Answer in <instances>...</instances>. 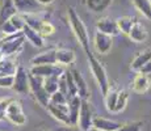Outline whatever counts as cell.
<instances>
[{"instance_id":"484cf974","label":"cell","mask_w":151,"mask_h":131,"mask_svg":"<svg viewBox=\"0 0 151 131\" xmlns=\"http://www.w3.org/2000/svg\"><path fill=\"white\" fill-rule=\"evenodd\" d=\"M132 3L139 11V13H142V16L151 21V0H132Z\"/></svg>"},{"instance_id":"277c9868","label":"cell","mask_w":151,"mask_h":131,"mask_svg":"<svg viewBox=\"0 0 151 131\" xmlns=\"http://www.w3.org/2000/svg\"><path fill=\"white\" fill-rule=\"evenodd\" d=\"M5 118L16 126H24L27 123V115L22 110L21 104L17 100H11L5 109Z\"/></svg>"},{"instance_id":"3957f363","label":"cell","mask_w":151,"mask_h":131,"mask_svg":"<svg viewBox=\"0 0 151 131\" xmlns=\"http://www.w3.org/2000/svg\"><path fill=\"white\" fill-rule=\"evenodd\" d=\"M88 64H89V68H91V72H92V75H93L95 80H96V83L99 84V88H100L101 93H103V96H105L110 89L109 79H108V75H106L105 68L99 62V59L95 55L88 57Z\"/></svg>"},{"instance_id":"e575fe53","label":"cell","mask_w":151,"mask_h":131,"mask_svg":"<svg viewBox=\"0 0 151 131\" xmlns=\"http://www.w3.org/2000/svg\"><path fill=\"white\" fill-rule=\"evenodd\" d=\"M0 29H1V31L5 34V36H13V34L20 33V31H17V29L12 25V22L11 21H7V22H4L3 25H0Z\"/></svg>"},{"instance_id":"9a60e30c","label":"cell","mask_w":151,"mask_h":131,"mask_svg":"<svg viewBox=\"0 0 151 131\" xmlns=\"http://www.w3.org/2000/svg\"><path fill=\"white\" fill-rule=\"evenodd\" d=\"M151 87V75L138 72L132 84V91L135 93H145Z\"/></svg>"},{"instance_id":"7a4b0ae2","label":"cell","mask_w":151,"mask_h":131,"mask_svg":"<svg viewBox=\"0 0 151 131\" xmlns=\"http://www.w3.org/2000/svg\"><path fill=\"white\" fill-rule=\"evenodd\" d=\"M25 37L24 34L17 33L13 36H5L4 38L0 39V51H1L3 58H11L14 54H19L22 50V46L25 42Z\"/></svg>"},{"instance_id":"5b68a950","label":"cell","mask_w":151,"mask_h":131,"mask_svg":"<svg viewBox=\"0 0 151 131\" xmlns=\"http://www.w3.org/2000/svg\"><path fill=\"white\" fill-rule=\"evenodd\" d=\"M66 72L65 67L59 64H42V66H32L29 69V74L33 76L46 79L51 76H58L60 77Z\"/></svg>"},{"instance_id":"d590c367","label":"cell","mask_w":151,"mask_h":131,"mask_svg":"<svg viewBox=\"0 0 151 131\" xmlns=\"http://www.w3.org/2000/svg\"><path fill=\"white\" fill-rule=\"evenodd\" d=\"M14 76H1L0 77V88H13Z\"/></svg>"},{"instance_id":"60d3db41","label":"cell","mask_w":151,"mask_h":131,"mask_svg":"<svg viewBox=\"0 0 151 131\" xmlns=\"http://www.w3.org/2000/svg\"><path fill=\"white\" fill-rule=\"evenodd\" d=\"M89 131H100V130H96V129H93V127H92V129L89 130Z\"/></svg>"},{"instance_id":"f546056e","label":"cell","mask_w":151,"mask_h":131,"mask_svg":"<svg viewBox=\"0 0 151 131\" xmlns=\"http://www.w3.org/2000/svg\"><path fill=\"white\" fill-rule=\"evenodd\" d=\"M65 79H66V83H67V87H68V96H70V98L74 97V96H78V89H76V85H75V80H74V76H72L71 69H66ZM70 98H68V100H70Z\"/></svg>"},{"instance_id":"f1b7e54d","label":"cell","mask_w":151,"mask_h":131,"mask_svg":"<svg viewBox=\"0 0 151 131\" xmlns=\"http://www.w3.org/2000/svg\"><path fill=\"white\" fill-rule=\"evenodd\" d=\"M127 100H129V92L125 91V89H121V91H118L117 105H116V110H114V113H121V112H122L125 107H126Z\"/></svg>"},{"instance_id":"9c48e42d","label":"cell","mask_w":151,"mask_h":131,"mask_svg":"<svg viewBox=\"0 0 151 131\" xmlns=\"http://www.w3.org/2000/svg\"><path fill=\"white\" fill-rule=\"evenodd\" d=\"M46 109L49 110L53 117L59 121L65 126H71V121H70V114H68V105H55V104H49Z\"/></svg>"},{"instance_id":"1f68e13d","label":"cell","mask_w":151,"mask_h":131,"mask_svg":"<svg viewBox=\"0 0 151 131\" xmlns=\"http://www.w3.org/2000/svg\"><path fill=\"white\" fill-rule=\"evenodd\" d=\"M38 33L41 34L42 37H49V36H53L55 33V26L51 24L50 21H43L41 28H40Z\"/></svg>"},{"instance_id":"7c38bea8","label":"cell","mask_w":151,"mask_h":131,"mask_svg":"<svg viewBox=\"0 0 151 131\" xmlns=\"http://www.w3.org/2000/svg\"><path fill=\"white\" fill-rule=\"evenodd\" d=\"M113 45V37L108 36V34H104L100 33V31H96L93 37V46H95V50H96L99 54H108L112 49Z\"/></svg>"},{"instance_id":"cb8c5ba5","label":"cell","mask_w":151,"mask_h":131,"mask_svg":"<svg viewBox=\"0 0 151 131\" xmlns=\"http://www.w3.org/2000/svg\"><path fill=\"white\" fill-rule=\"evenodd\" d=\"M113 0H86V5L91 12L101 13L105 9H108Z\"/></svg>"},{"instance_id":"8992f818","label":"cell","mask_w":151,"mask_h":131,"mask_svg":"<svg viewBox=\"0 0 151 131\" xmlns=\"http://www.w3.org/2000/svg\"><path fill=\"white\" fill-rule=\"evenodd\" d=\"M29 83H30V92L34 94L36 100L43 107H47V105L50 104V94L43 88V79L30 75L29 76Z\"/></svg>"},{"instance_id":"603a6c76","label":"cell","mask_w":151,"mask_h":131,"mask_svg":"<svg viewBox=\"0 0 151 131\" xmlns=\"http://www.w3.org/2000/svg\"><path fill=\"white\" fill-rule=\"evenodd\" d=\"M17 68H19V66H17L16 60H13L12 58H5V59L0 60V77L14 76Z\"/></svg>"},{"instance_id":"ba28073f","label":"cell","mask_w":151,"mask_h":131,"mask_svg":"<svg viewBox=\"0 0 151 131\" xmlns=\"http://www.w3.org/2000/svg\"><path fill=\"white\" fill-rule=\"evenodd\" d=\"M29 76L30 74L22 66H19L16 74H14L13 81V91H16L20 94H27L30 91V83H29Z\"/></svg>"},{"instance_id":"52a82bcc","label":"cell","mask_w":151,"mask_h":131,"mask_svg":"<svg viewBox=\"0 0 151 131\" xmlns=\"http://www.w3.org/2000/svg\"><path fill=\"white\" fill-rule=\"evenodd\" d=\"M93 113H92L91 105L87 100H82V106H80L79 113V121H78V127L82 131H89L93 127Z\"/></svg>"},{"instance_id":"f35d334b","label":"cell","mask_w":151,"mask_h":131,"mask_svg":"<svg viewBox=\"0 0 151 131\" xmlns=\"http://www.w3.org/2000/svg\"><path fill=\"white\" fill-rule=\"evenodd\" d=\"M139 72H142V74H147V75H151V60L149 63H146L143 67L141 68V71Z\"/></svg>"},{"instance_id":"7402d4cb","label":"cell","mask_w":151,"mask_h":131,"mask_svg":"<svg viewBox=\"0 0 151 131\" xmlns=\"http://www.w3.org/2000/svg\"><path fill=\"white\" fill-rule=\"evenodd\" d=\"M75 60V52L71 49L60 47L57 49V62L59 66H68L71 63H74Z\"/></svg>"},{"instance_id":"83f0119b","label":"cell","mask_w":151,"mask_h":131,"mask_svg":"<svg viewBox=\"0 0 151 131\" xmlns=\"http://www.w3.org/2000/svg\"><path fill=\"white\" fill-rule=\"evenodd\" d=\"M43 88L49 94H54L59 91V77L58 76H51L43 79Z\"/></svg>"},{"instance_id":"2e32d148","label":"cell","mask_w":151,"mask_h":131,"mask_svg":"<svg viewBox=\"0 0 151 131\" xmlns=\"http://www.w3.org/2000/svg\"><path fill=\"white\" fill-rule=\"evenodd\" d=\"M68 114L70 121H71V126H78V121H79V113L80 106H82V98L79 96H74L68 100Z\"/></svg>"},{"instance_id":"d6a6232c","label":"cell","mask_w":151,"mask_h":131,"mask_svg":"<svg viewBox=\"0 0 151 131\" xmlns=\"http://www.w3.org/2000/svg\"><path fill=\"white\" fill-rule=\"evenodd\" d=\"M142 125H143V122H142V121L127 122V123H124L118 131H141Z\"/></svg>"},{"instance_id":"ac0fdd59","label":"cell","mask_w":151,"mask_h":131,"mask_svg":"<svg viewBox=\"0 0 151 131\" xmlns=\"http://www.w3.org/2000/svg\"><path fill=\"white\" fill-rule=\"evenodd\" d=\"M71 72H72V76H74V80H75V85H76V89H78V96H79L82 100H87L89 96V91H88V85H87L84 77L82 76V74L75 68H72Z\"/></svg>"},{"instance_id":"d4e9b609","label":"cell","mask_w":151,"mask_h":131,"mask_svg":"<svg viewBox=\"0 0 151 131\" xmlns=\"http://www.w3.org/2000/svg\"><path fill=\"white\" fill-rule=\"evenodd\" d=\"M116 21H117V26L121 33L129 36L130 30H132L133 25H134V22L137 21V20L133 19V17H129V16H122V17H118Z\"/></svg>"},{"instance_id":"e0dca14e","label":"cell","mask_w":151,"mask_h":131,"mask_svg":"<svg viewBox=\"0 0 151 131\" xmlns=\"http://www.w3.org/2000/svg\"><path fill=\"white\" fill-rule=\"evenodd\" d=\"M127 37L135 43L145 42L147 39V29L145 26V24H142L141 21H135Z\"/></svg>"},{"instance_id":"30bf717a","label":"cell","mask_w":151,"mask_h":131,"mask_svg":"<svg viewBox=\"0 0 151 131\" xmlns=\"http://www.w3.org/2000/svg\"><path fill=\"white\" fill-rule=\"evenodd\" d=\"M17 13L27 16V14H37L41 12V5L37 0H13Z\"/></svg>"},{"instance_id":"44dd1931","label":"cell","mask_w":151,"mask_h":131,"mask_svg":"<svg viewBox=\"0 0 151 131\" xmlns=\"http://www.w3.org/2000/svg\"><path fill=\"white\" fill-rule=\"evenodd\" d=\"M22 34H24L25 39H27L28 42H30L32 45L34 46V47H43V46H45V42H43V37H42L37 30L32 29L30 26H28V25L25 26L24 30H22Z\"/></svg>"},{"instance_id":"836d02e7","label":"cell","mask_w":151,"mask_h":131,"mask_svg":"<svg viewBox=\"0 0 151 131\" xmlns=\"http://www.w3.org/2000/svg\"><path fill=\"white\" fill-rule=\"evenodd\" d=\"M68 102L67 96H65L63 93H60L58 91L57 93L50 96V104H55V105H66Z\"/></svg>"},{"instance_id":"74e56055","label":"cell","mask_w":151,"mask_h":131,"mask_svg":"<svg viewBox=\"0 0 151 131\" xmlns=\"http://www.w3.org/2000/svg\"><path fill=\"white\" fill-rule=\"evenodd\" d=\"M55 131H82V130L78 126H65V125H63V126L58 127Z\"/></svg>"},{"instance_id":"4fadbf2b","label":"cell","mask_w":151,"mask_h":131,"mask_svg":"<svg viewBox=\"0 0 151 131\" xmlns=\"http://www.w3.org/2000/svg\"><path fill=\"white\" fill-rule=\"evenodd\" d=\"M121 126H122V123L109 118H104L100 115H95L93 118V129L100 131H118Z\"/></svg>"},{"instance_id":"4dcf8cb0","label":"cell","mask_w":151,"mask_h":131,"mask_svg":"<svg viewBox=\"0 0 151 131\" xmlns=\"http://www.w3.org/2000/svg\"><path fill=\"white\" fill-rule=\"evenodd\" d=\"M25 19V22H27L28 26H30L32 29H34V30L38 31L40 28H41L43 20H41L40 17H37V14H27V16H24Z\"/></svg>"},{"instance_id":"6da1fadb","label":"cell","mask_w":151,"mask_h":131,"mask_svg":"<svg viewBox=\"0 0 151 131\" xmlns=\"http://www.w3.org/2000/svg\"><path fill=\"white\" fill-rule=\"evenodd\" d=\"M67 16H68V24L71 26V30L74 33V36L76 37V39L79 41L80 46L86 52L87 58L91 57L92 51H91V46H89V36L88 31H87V28L84 25V22L82 21V19L79 17V14L76 13V11L74 8L70 7L67 11Z\"/></svg>"},{"instance_id":"8d00e7d4","label":"cell","mask_w":151,"mask_h":131,"mask_svg":"<svg viewBox=\"0 0 151 131\" xmlns=\"http://www.w3.org/2000/svg\"><path fill=\"white\" fill-rule=\"evenodd\" d=\"M9 101L11 100H0V119L5 118V109H7Z\"/></svg>"},{"instance_id":"4316f807","label":"cell","mask_w":151,"mask_h":131,"mask_svg":"<svg viewBox=\"0 0 151 131\" xmlns=\"http://www.w3.org/2000/svg\"><path fill=\"white\" fill-rule=\"evenodd\" d=\"M117 97H118V91L117 89H112V88H110L108 91V93L104 96V100H105V107H106L108 112L114 113L116 105H117Z\"/></svg>"},{"instance_id":"ffe728a7","label":"cell","mask_w":151,"mask_h":131,"mask_svg":"<svg viewBox=\"0 0 151 131\" xmlns=\"http://www.w3.org/2000/svg\"><path fill=\"white\" fill-rule=\"evenodd\" d=\"M16 14H17V9L14 7L13 0H4L1 8H0V25L9 21Z\"/></svg>"},{"instance_id":"5bb4252c","label":"cell","mask_w":151,"mask_h":131,"mask_svg":"<svg viewBox=\"0 0 151 131\" xmlns=\"http://www.w3.org/2000/svg\"><path fill=\"white\" fill-rule=\"evenodd\" d=\"M32 66H42V64H58L57 62V49H49L32 58Z\"/></svg>"},{"instance_id":"d6986e66","label":"cell","mask_w":151,"mask_h":131,"mask_svg":"<svg viewBox=\"0 0 151 131\" xmlns=\"http://www.w3.org/2000/svg\"><path fill=\"white\" fill-rule=\"evenodd\" d=\"M151 60V47H147L145 49V50L139 51L137 55H135V58L132 60V63H130V67H132L133 71H141V68L143 67L146 63H149Z\"/></svg>"},{"instance_id":"ab89813d","label":"cell","mask_w":151,"mask_h":131,"mask_svg":"<svg viewBox=\"0 0 151 131\" xmlns=\"http://www.w3.org/2000/svg\"><path fill=\"white\" fill-rule=\"evenodd\" d=\"M55 0H37V3H38L41 7H45V5H51Z\"/></svg>"},{"instance_id":"8fae6325","label":"cell","mask_w":151,"mask_h":131,"mask_svg":"<svg viewBox=\"0 0 151 131\" xmlns=\"http://www.w3.org/2000/svg\"><path fill=\"white\" fill-rule=\"evenodd\" d=\"M96 31L114 37L120 33V29H118L116 20L110 19V17H101L96 21Z\"/></svg>"}]
</instances>
